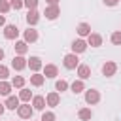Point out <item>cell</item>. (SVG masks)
Wrapping results in <instances>:
<instances>
[{"mask_svg": "<svg viewBox=\"0 0 121 121\" xmlns=\"http://www.w3.org/2000/svg\"><path fill=\"white\" fill-rule=\"evenodd\" d=\"M62 64H64V68H66V70H76V68L79 66V59H78V55H76V53H68V55H64Z\"/></svg>", "mask_w": 121, "mask_h": 121, "instance_id": "cell-1", "label": "cell"}, {"mask_svg": "<svg viewBox=\"0 0 121 121\" xmlns=\"http://www.w3.org/2000/svg\"><path fill=\"white\" fill-rule=\"evenodd\" d=\"M19 104H21L19 96H13V95H9V96L6 98V102H4L6 110H17V108H19Z\"/></svg>", "mask_w": 121, "mask_h": 121, "instance_id": "cell-15", "label": "cell"}, {"mask_svg": "<svg viewBox=\"0 0 121 121\" xmlns=\"http://www.w3.org/2000/svg\"><path fill=\"white\" fill-rule=\"evenodd\" d=\"M76 70H78V78H79L81 81H85V79L91 78V66H89V64H79Z\"/></svg>", "mask_w": 121, "mask_h": 121, "instance_id": "cell-14", "label": "cell"}, {"mask_svg": "<svg viewBox=\"0 0 121 121\" xmlns=\"http://www.w3.org/2000/svg\"><path fill=\"white\" fill-rule=\"evenodd\" d=\"M13 47H15V53H17V55H25V53L28 51V43H26L25 40H17Z\"/></svg>", "mask_w": 121, "mask_h": 121, "instance_id": "cell-20", "label": "cell"}, {"mask_svg": "<svg viewBox=\"0 0 121 121\" xmlns=\"http://www.w3.org/2000/svg\"><path fill=\"white\" fill-rule=\"evenodd\" d=\"M9 6H11V9H21L25 6V2L23 0H9Z\"/></svg>", "mask_w": 121, "mask_h": 121, "instance_id": "cell-31", "label": "cell"}, {"mask_svg": "<svg viewBox=\"0 0 121 121\" xmlns=\"http://www.w3.org/2000/svg\"><path fill=\"white\" fill-rule=\"evenodd\" d=\"M38 21H40V13H38V9H28V13H26V23H28V26L38 25Z\"/></svg>", "mask_w": 121, "mask_h": 121, "instance_id": "cell-17", "label": "cell"}, {"mask_svg": "<svg viewBox=\"0 0 121 121\" xmlns=\"http://www.w3.org/2000/svg\"><path fill=\"white\" fill-rule=\"evenodd\" d=\"M4 57H6V53H4V49L0 47V60H4Z\"/></svg>", "mask_w": 121, "mask_h": 121, "instance_id": "cell-36", "label": "cell"}, {"mask_svg": "<svg viewBox=\"0 0 121 121\" xmlns=\"http://www.w3.org/2000/svg\"><path fill=\"white\" fill-rule=\"evenodd\" d=\"M47 6H59V0H45Z\"/></svg>", "mask_w": 121, "mask_h": 121, "instance_id": "cell-34", "label": "cell"}, {"mask_svg": "<svg viewBox=\"0 0 121 121\" xmlns=\"http://www.w3.org/2000/svg\"><path fill=\"white\" fill-rule=\"evenodd\" d=\"M23 38H25L26 43H34V42H38V30H36L34 26H28V28L23 32Z\"/></svg>", "mask_w": 121, "mask_h": 121, "instance_id": "cell-8", "label": "cell"}, {"mask_svg": "<svg viewBox=\"0 0 121 121\" xmlns=\"http://www.w3.org/2000/svg\"><path fill=\"white\" fill-rule=\"evenodd\" d=\"M72 53H76V55H79V53H83L85 49H87V42L83 40V38H78V40H74L72 42Z\"/></svg>", "mask_w": 121, "mask_h": 121, "instance_id": "cell-9", "label": "cell"}, {"mask_svg": "<svg viewBox=\"0 0 121 121\" xmlns=\"http://www.w3.org/2000/svg\"><path fill=\"white\" fill-rule=\"evenodd\" d=\"M102 2H104V6H110V8H113V6L119 4V0H102Z\"/></svg>", "mask_w": 121, "mask_h": 121, "instance_id": "cell-33", "label": "cell"}, {"mask_svg": "<svg viewBox=\"0 0 121 121\" xmlns=\"http://www.w3.org/2000/svg\"><path fill=\"white\" fill-rule=\"evenodd\" d=\"M45 106H47V104H45V96H40V95H38V96H32V108H34V110L43 112Z\"/></svg>", "mask_w": 121, "mask_h": 121, "instance_id": "cell-16", "label": "cell"}, {"mask_svg": "<svg viewBox=\"0 0 121 121\" xmlns=\"http://www.w3.org/2000/svg\"><path fill=\"white\" fill-rule=\"evenodd\" d=\"M115 72H117V64H115L113 60H106V62L102 64V76L112 78V76H115Z\"/></svg>", "mask_w": 121, "mask_h": 121, "instance_id": "cell-5", "label": "cell"}, {"mask_svg": "<svg viewBox=\"0 0 121 121\" xmlns=\"http://www.w3.org/2000/svg\"><path fill=\"white\" fill-rule=\"evenodd\" d=\"M11 87H15V89H23V87H25V78H23V76H13V79H11Z\"/></svg>", "mask_w": 121, "mask_h": 121, "instance_id": "cell-25", "label": "cell"}, {"mask_svg": "<svg viewBox=\"0 0 121 121\" xmlns=\"http://www.w3.org/2000/svg\"><path fill=\"white\" fill-rule=\"evenodd\" d=\"M45 83V78H43V74H40V72H34L32 76H30V85H34V87H42Z\"/></svg>", "mask_w": 121, "mask_h": 121, "instance_id": "cell-19", "label": "cell"}, {"mask_svg": "<svg viewBox=\"0 0 121 121\" xmlns=\"http://www.w3.org/2000/svg\"><path fill=\"white\" fill-rule=\"evenodd\" d=\"M30 98H32V91L26 89V87H23V89L19 91V100H23V102H30Z\"/></svg>", "mask_w": 121, "mask_h": 121, "instance_id": "cell-24", "label": "cell"}, {"mask_svg": "<svg viewBox=\"0 0 121 121\" xmlns=\"http://www.w3.org/2000/svg\"><path fill=\"white\" fill-rule=\"evenodd\" d=\"M78 117H79L81 121H89V119L93 117V110H91V108H81V110L78 112Z\"/></svg>", "mask_w": 121, "mask_h": 121, "instance_id": "cell-23", "label": "cell"}, {"mask_svg": "<svg viewBox=\"0 0 121 121\" xmlns=\"http://www.w3.org/2000/svg\"><path fill=\"white\" fill-rule=\"evenodd\" d=\"M4 38H6V40H17V38H19V28H17V25H6V26H4Z\"/></svg>", "mask_w": 121, "mask_h": 121, "instance_id": "cell-4", "label": "cell"}, {"mask_svg": "<svg viewBox=\"0 0 121 121\" xmlns=\"http://www.w3.org/2000/svg\"><path fill=\"white\" fill-rule=\"evenodd\" d=\"M85 102L89 106H95L100 102V93L96 89H85Z\"/></svg>", "mask_w": 121, "mask_h": 121, "instance_id": "cell-3", "label": "cell"}, {"mask_svg": "<svg viewBox=\"0 0 121 121\" xmlns=\"http://www.w3.org/2000/svg\"><path fill=\"white\" fill-rule=\"evenodd\" d=\"M59 76V68L55 64H45L43 66V78L45 79H55Z\"/></svg>", "mask_w": 121, "mask_h": 121, "instance_id": "cell-11", "label": "cell"}, {"mask_svg": "<svg viewBox=\"0 0 121 121\" xmlns=\"http://www.w3.org/2000/svg\"><path fill=\"white\" fill-rule=\"evenodd\" d=\"M32 113H34V108H32L28 102L19 104V108H17V115H19L21 119H30V117H32Z\"/></svg>", "mask_w": 121, "mask_h": 121, "instance_id": "cell-2", "label": "cell"}, {"mask_svg": "<svg viewBox=\"0 0 121 121\" xmlns=\"http://www.w3.org/2000/svg\"><path fill=\"white\" fill-rule=\"evenodd\" d=\"M8 2H9V0H8Z\"/></svg>", "mask_w": 121, "mask_h": 121, "instance_id": "cell-38", "label": "cell"}, {"mask_svg": "<svg viewBox=\"0 0 121 121\" xmlns=\"http://www.w3.org/2000/svg\"><path fill=\"white\" fill-rule=\"evenodd\" d=\"M11 9V6H9V2L8 0H0V13L4 15V13H8Z\"/></svg>", "mask_w": 121, "mask_h": 121, "instance_id": "cell-29", "label": "cell"}, {"mask_svg": "<svg viewBox=\"0 0 121 121\" xmlns=\"http://www.w3.org/2000/svg\"><path fill=\"white\" fill-rule=\"evenodd\" d=\"M55 119H57V117H55V113H53V112H43L40 121H55Z\"/></svg>", "mask_w": 121, "mask_h": 121, "instance_id": "cell-30", "label": "cell"}, {"mask_svg": "<svg viewBox=\"0 0 121 121\" xmlns=\"http://www.w3.org/2000/svg\"><path fill=\"white\" fill-rule=\"evenodd\" d=\"M43 15H45V19L55 21V19L60 15V8H59V6H47V8L43 9Z\"/></svg>", "mask_w": 121, "mask_h": 121, "instance_id": "cell-7", "label": "cell"}, {"mask_svg": "<svg viewBox=\"0 0 121 121\" xmlns=\"http://www.w3.org/2000/svg\"><path fill=\"white\" fill-rule=\"evenodd\" d=\"M11 89H13L11 87V81H6V79L0 81V95L2 96H9L11 95Z\"/></svg>", "mask_w": 121, "mask_h": 121, "instance_id": "cell-21", "label": "cell"}, {"mask_svg": "<svg viewBox=\"0 0 121 121\" xmlns=\"http://www.w3.org/2000/svg\"><path fill=\"white\" fill-rule=\"evenodd\" d=\"M76 30H78V36H79V38H87V36L91 34V25H89V23H79Z\"/></svg>", "mask_w": 121, "mask_h": 121, "instance_id": "cell-18", "label": "cell"}, {"mask_svg": "<svg viewBox=\"0 0 121 121\" xmlns=\"http://www.w3.org/2000/svg\"><path fill=\"white\" fill-rule=\"evenodd\" d=\"M8 78H9V68L4 66V64H0V81H4Z\"/></svg>", "mask_w": 121, "mask_h": 121, "instance_id": "cell-28", "label": "cell"}, {"mask_svg": "<svg viewBox=\"0 0 121 121\" xmlns=\"http://www.w3.org/2000/svg\"><path fill=\"white\" fill-rule=\"evenodd\" d=\"M11 68L17 70V72L25 70V68H26V59H25V55H15L13 60H11Z\"/></svg>", "mask_w": 121, "mask_h": 121, "instance_id": "cell-6", "label": "cell"}, {"mask_svg": "<svg viewBox=\"0 0 121 121\" xmlns=\"http://www.w3.org/2000/svg\"><path fill=\"white\" fill-rule=\"evenodd\" d=\"M45 104H47V106H51V108L59 106V104H60V95H59L57 91L47 93V96H45Z\"/></svg>", "mask_w": 121, "mask_h": 121, "instance_id": "cell-12", "label": "cell"}, {"mask_svg": "<svg viewBox=\"0 0 121 121\" xmlns=\"http://www.w3.org/2000/svg\"><path fill=\"white\" fill-rule=\"evenodd\" d=\"M4 112H6V106H4V104H2V102H0V115H2V113H4Z\"/></svg>", "mask_w": 121, "mask_h": 121, "instance_id": "cell-37", "label": "cell"}, {"mask_svg": "<svg viewBox=\"0 0 121 121\" xmlns=\"http://www.w3.org/2000/svg\"><path fill=\"white\" fill-rule=\"evenodd\" d=\"M26 66H28L32 72H40V70L43 68V62H42L40 57H30V59H26Z\"/></svg>", "mask_w": 121, "mask_h": 121, "instance_id": "cell-10", "label": "cell"}, {"mask_svg": "<svg viewBox=\"0 0 121 121\" xmlns=\"http://www.w3.org/2000/svg\"><path fill=\"white\" fill-rule=\"evenodd\" d=\"M0 26H6V17L0 15Z\"/></svg>", "mask_w": 121, "mask_h": 121, "instance_id": "cell-35", "label": "cell"}, {"mask_svg": "<svg viewBox=\"0 0 121 121\" xmlns=\"http://www.w3.org/2000/svg\"><path fill=\"white\" fill-rule=\"evenodd\" d=\"M110 42H112L113 45H121V30H115V32H112V36H110Z\"/></svg>", "mask_w": 121, "mask_h": 121, "instance_id": "cell-27", "label": "cell"}, {"mask_svg": "<svg viewBox=\"0 0 121 121\" xmlns=\"http://www.w3.org/2000/svg\"><path fill=\"white\" fill-rule=\"evenodd\" d=\"M68 87H70V85H68V81H66V79H57V83H55V89H57V93H59V91L62 93V91H66Z\"/></svg>", "mask_w": 121, "mask_h": 121, "instance_id": "cell-26", "label": "cell"}, {"mask_svg": "<svg viewBox=\"0 0 121 121\" xmlns=\"http://www.w3.org/2000/svg\"><path fill=\"white\" fill-rule=\"evenodd\" d=\"M70 89H72V93H74V95H79V93H83V91H85V83H83L81 79H76V81L70 85Z\"/></svg>", "mask_w": 121, "mask_h": 121, "instance_id": "cell-22", "label": "cell"}, {"mask_svg": "<svg viewBox=\"0 0 121 121\" xmlns=\"http://www.w3.org/2000/svg\"><path fill=\"white\" fill-rule=\"evenodd\" d=\"M25 2V8H28V9H36L38 8V0H23Z\"/></svg>", "mask_w": 121, "mask_h": 121, "instance_id": "cell-32", "label": "cell"}, {"mask_svg": "<svg viewBox=\"0 0 121 121\" xmlns=\"http://www.w3.org/2000/svg\"><path fill=\"white\" fill-rule=\"evenodd\" d=\"M85 42H87V45H91V47H100V45H102V36L96 34V32H91Z\"/></svg>", "mask_w": 121, "mask_h": 121, "instance_id": "cell-13", "label": "cell"}]
</instances>
